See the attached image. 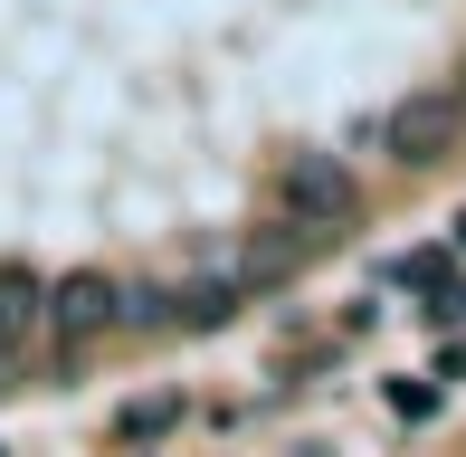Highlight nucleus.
Returning a JSON list of instances; mask_svg holds the SVG:
<instances>
[{
	"label": "nucleus",
	"mask_w": 466,
	"mask_h": 457,
	"mask_svg": "<svg viewBox=\"0 0 466 457\" xmlns=\"http://www.w3.org/2000/svg\"><path fill=\"white\" fill-rule=\"evenodd\" d=\"M457 134H466L457 86H419V96H400V106H390V124H380V153L410 162V172H429V162H448Z\"/></svg>",
	"instance_id": "obj_1"
},
{
	"label": "nucleus",
	"mask_w": 466,
	"mask_h": 457,
	"mask_svg": "<svg viewBox=\"0 0 466 457\" xmlns=\"http://www.w3.org/2000/svg\"><path fill=\"white\" fill-rule=\"evenodd\" d=\"M286 210H295V228H333V219H352V210H362V181H352V162H343V153H295V162H286Z\"/></svg>",
	"instance_id": "obj_2"
},
{
	"label": "nucleus",
	"mask_w": 466,
	"mask_h": 457,
	"mask_svg": "<svg viewBox=\"0 0 466 457\" xmlns=\"http://www.w3.org/2000/svg\"><path fill=\"white\" fill-rule=\"evenodd\" d=\"M295 267H305V239H295V228H248V239L209 248V277H228L238 296H258V286H286Z\"/></svg>",
	"instance_id": "obj_3"
},
{
	"label": "nucleus",
	"mask_w": 466,
	"mask_h": 457,
	"mask_svg": "<svg viewBox=\"0 0 466 457\" xmlns=\"http://www.w3.org/2000/svg\"><path fill=\"white\" fill-rule=\"evenodd\" d=\"M115 315H124V286L96 277V267H76V277L48 286V324H57V343H86V334H105Z\"/></svg>",
	"instance_id": "obj_4"
},
{
	"label": "nucleus",
	"mask_w": 466,
	"mask_h": 457,
	"mask_svg": "<svg viewBox=\"0 0 466 457\" xmlns=\"http://www.w3.org/2000/svg\"><path fill=\"white\" fill-rule=\"evenodd\" d=\"M38 315H48V286H38L29 267H0V343H19Z\"/></svg>",
	"instance_id": "obj_5"
},
{
	"label": "nucleus",
	"mask_w": 466,
	"mask_h": 457,
	"mask_svg": "<svg viewBox=\"0 0 466 457\" xmlns=\"http://www.w3.org/2000/svg\"><path fill=\"white\" fill-rule=\"evenodd\" d=\"M228 315H238V286L228 277H190L181 305H172V324H190V334H209V324H228Z\"/></svg>",
	"instance_id": "obj_6"
},
{
	"label": "nucleus",
	"mask_w": 466,
	"mask_h": 457,
	"mask_svg": "<svg viewBox=\"0 0 466 457\" xmlns=\"http://www.w3.org/2000/svg\"><path fill=\"white\" fill-rule=\"evenodd\" d=\"M172 305H181L172 286H124V315H115V324H134V334H162V324H172Z\"/></svg>",
	"instance_id": "obj_7"
},
{
	"label": "nucleus",
	"mask_w": 466,
	"mask_h": 457,
	"mask_svg": "<svg viewBox=\"0 0 466 457\" xmlns=\"http://www.w3.org/2000/svg\"><path fill=\"white\" fill-rule=\"evenodd\" d=\"M172 420H181V391H153V401H134V410H124V439H162Z\"/></svg>",
	"instance_id": "obj_8"
},
{
	"label": "nucleus",
	"mask_w": 466,
	"mask_h": 457,
	"mask_svg": "<svg viewBox=\"0 0 466 457\" xmlns=\"http://www.w3.org/2000/svg\"><path fill=\"white\" fill-rule=\"evenodd\" d=\"M390 410H400V420H438V381H419V371L390 381Z\"/></svg>",
	"instance_id": "obj_9"
},
{
	"label": "nucleus",
	"mask_w": 466,
	"mask_h": 457,
	"mask_svg": "<svg viewBox=\"0 0 466 457\" xmlns=\"http://www.w3.org/2000/svg\"><path fill=\"white\" fill-rule=\"evenodd\" d=\"M429 324H466V286H457V277L429 286Z\"/></svg>",
	"instance_id": "obj_10"
},
{
	"label": "nucleus",
	"mask_w": 466,
	"mask_h": 457,
	"mask_svg": "<svg viewBox=\"0 0 466 457\" xmlns=\"http://www.w3.org/2000/svg\"><path fill=\"white\" fill-rule=\"evenodd\" d=\"M295 457H333V448H295Z\"/></svg>",
	"instance_id": "obj_11"
},
{
	"label": "nucleus",
	"mask_w": 466,
	"mask_h": 457,
	"mask_svg": "<svg viewBox=\"0 0 466 457\" xmlns=\"http://www.w3.org/2000/svg\"><path fill=\"white\" fill-rule=\"evenodd\" d=\"M457 106H466V76H457Z\"/></svg>",
	"instance_id": "obj_12"
},
{
	"label": "nucleus",
	"mask_w": 466,
	"mask_h": 457,
	"mask_svg": "<svg viewBox=\"0 0 466 457\" xmlns=\"http://www.w3.org/2000/svg\"><path fill=\"white\" fill-rule=\"evenodd\" d=\"M457 248H466V219H457Z\"/></svg>",
	"instance_id": "obj_13"
}]
</instances>
